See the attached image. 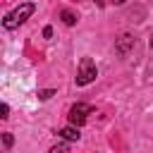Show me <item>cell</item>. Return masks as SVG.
I'll use <instances>...</instances> for the list:
<instances>
[{
    "mask_svg": "<svg viewBox=\"0 0 153 153\" xmlns=\"http://www.w3.org/2000/svg\"><path fill=\"white\" fill-rule=\"evenodd\" d=\"M131 45H134V38H131L129 33H122V36L117 38V53H120V55H127V53L131 50Z\"/></svg>",
    "mask_w": 153,
    "mask_h": 153,
    "instance_id": "cell-4",
    "label": "cell"
},
{
    "mask_svg": "<svg viewBox=\"0 0 153 153\" xmlns=\"http://www.w3.org/2000/svg\"><path fill=\"white\" fill-rule=\"evenodd\" d=\"M0 117H2V120H7V117H10V105H7V103H2V105H0Z\"/></svg>",
    "mask_w": 153,
    "mask_h": 153,
    "instance_id": "cell-10",
    "label": "cell"
},
{
    "mask_svg": "<svg viewBox=\"0 0 153 153\" xmlns=\"http://www.w3.org/2000/svg\"><path fill=\"white\" fill-rule=\"evenodd\" d=\"M151 48H153V36H151Z\"/></svg>",
    "mask_w": 153,
    "mask_h": 153,
    "instance_id": "cell-14",
    "label": "cell"
},
{
    "mask_svg": "<svg viewBox=\"0 0 153 153\" xmlns=\"http://www.w3.org/2000/svg\"><path fill=\"white\" fill-rule=\"evenodd\" d=\"M60 17H62V22H65L67 26H74V24H76V17H74V12H69V10H62V12H60Z\"/></svg>",
    "mask_w": 153,
    "mask_h": 153,
    "instance_id": "cell-6",
    "label": "cell"
},
{
    "mask_svg": "<svg viewBox=\"0 0 153 153\" xmlns=\"http://www.w3.org/2000/svg\"><path fill=\"white\" fill-rule=\"evenodd\" d=\"M91 112H93L91 105H86V103H76V105L69 110V124H72V127H81V124L88 120Z\"/></svg>",
    "mask_w": 153,
    "mask_h": 153,
    "instance_id": "cell-3",
    "label": "cell"
},
{
    "mask_svg": "<svg viewBox=\"0 0 153 153\" xmlns=\"http://www.w3.org/2000/svg\"><path fill=\"white\" fill-rule=\"evenodd\" d=\"M48 153H69V146H67V143H57V146H53Z\"/></svg>",
    "mask_w": 153,
    "mask_h": 153,
    "instance_id": "cell-8",
    "label": "cell"
},
{
    "mask_svg": "<svg viewBox=\"0 0 153 153\" xmlns=\"http://www.w3.org/2000/svg\"><path fill=\"white\" fill-rule=\"evenodd\" d=\"M2 143H5V148H12V143H14V136H12L10 131H5V134H2Z\"/></svg>",
    "mask_w": 153,
    "mask_h": 153,
    "instance_id": "cell-9",
    "label": "cell"
},
{
    "mask_svg": "<svg viewBox=\"0 0 153 153\" xmlns=\"http://www.w3.org/2000/svg\"><path fill=\"white\" fill-rule=\"evenodd\" d=\"M50 36H53V26H45L43 29V38H50Z\"/></svg>",
    "mask_w": 153,
    "mask_h": 153,
    "instance_id": "cell-11",
    "label": "cell"
},
{
    "mask_svg": "<svg viewBox=\"0 0 153 153\" xmlns=\"http://www.w3.org/2000/svg\"><path fill=\"white\" fill-rule=\"evenodd\" d=\"M93 2H96L98 7H103V5H105V0H93Z\"/></svg>",
    "mask_w": 153,
    "mask_h": 153,
    "instance_id": "cell-12",
    "label": "cell"
},
{
    "mask_svg": "<svg viewBox=\"0 0 153 153\" xmlns=\"http://www.w3.org/2000/svg\"><path fill=\"white\" fill-rule=\"evenodd\" d=\"M57 134H60L62 139H67V141H79V136H81V134H79V127H62Z\"/></svg>",
    "mask_w": 153,
    "mask_h": 153,
    "instance_id": "cell-5",
    "label": "cell"
},
{
    "mask_svg": "<svg viewBox=\"0 0 153 153\" xmlns=\"http://www.w3.org/2000/svg\"><path fill=\"white\" fill-rule=\"evenodd\" d=\"M112 2H115V5H124L127 0H112Z\"/></svg>",
    "mask_w": 153,
    "mask_h": 153,
    "instance_id": "cell-13",
    "label": "cell"
},
{
    "mask_svg": "<svg viewBox=\"0 0 153 153\" xmlns=\"http://www.w3.org/2000/svg\"><path fill=\"white\" fill-rule=\"evenodd\" d=\"M33 12H36V5H33V2H22L17 10H12V12L2 19V26H5L7 31H10V29H17V26H19V24H24Z\"/></svg>",
    "mask_w": 153,
    "mask_h": 153,
    "instance_id": "cell-1",
    "label": "cell"
},
{
    "mask_svg": "<svg viewBox=\"0 0 153 153\" xmlns=\"http://www.w3.org/2000/svg\"><path fill=\"white\" fill-rule=\"evenodd\" d=\"M96 76H98L96 62H93L91 57H84V60L79 62V72H76V86H86V84H91Z\"/></svg>",
    "mask_w": 153,
    "mask_h": 153,
    "instance_id": "cell-2",
    "label": "cell"
},
{
    "mask_svg": "<svg viewBox=\"0 0 153 153\" xmlns=\"http://www.w3.org/2000/svg\"><path fill=\"white\" fill-rule=\"evenodd\" d=\"M53 96H55L53 88H43V91H38V100H48V98H53Z\"/></svg>",
    "mask_w": 153,
    "mask_h": 153,
    "instance_id": "cell-7",
    "label": "cell"
}]
</instances>
